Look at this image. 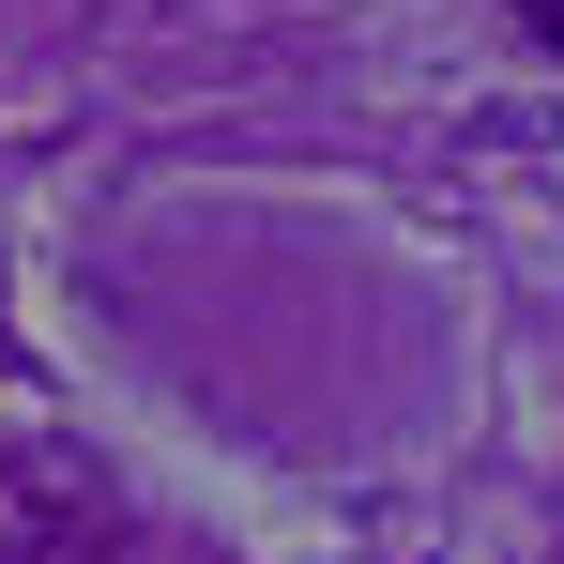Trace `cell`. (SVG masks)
Here are the masks:
<instances>
[{"label":"cell","instance_id":"cell-1","mask_svg":"<svg viewBox=\"0 0 564 564\" xmlns=\"http://www.w3.org/2000/svg\"><path fill=\"white\" fill-rule=\"evenodd\" d=\"M519 15H534V31H550V46H564V0H519Z\"/></svg>","mask_w":564,"mask_h":564}]
</instances>
